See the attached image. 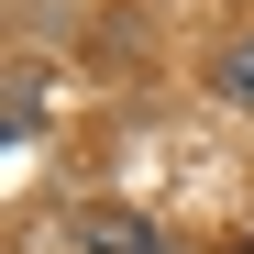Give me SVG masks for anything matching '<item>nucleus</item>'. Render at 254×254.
Instances as JSON below:
<instances>
[{
    "instance_id": "f257e3e1",
    "label": "nucleus",
    "mask_w": 254,
    "mask_h": 254,
    "mask_svg": "<svg viewBox=\"0 0 254 254\" xmlns=\"http://www.w3.org/2000/svg\"><path fill=\"white\" fill-rule=\"evenodd\" d=\"M210 89H221V100H232V111H254V45H232V56H221V66H210Z\"/></svg>"
}]
</instances>
